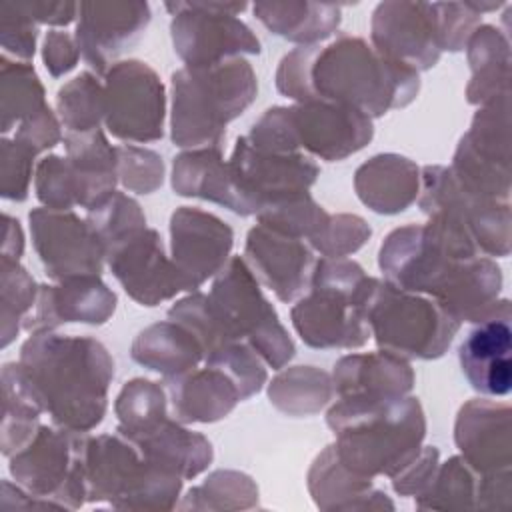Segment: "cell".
I'll use <instances>...</instances> for the list:
<instances>
[{
    "label": "cell",
    "instance_id": "d590c367",
    "mask_svg": "<svg viewBox=\"0 0 512 512\" xmlns=\"http://www.w3.org/2000/svg\"><path fill=\"white\" fill-rule=\"evenodd\" d=\"M130 356L134 362L162 374L166 380L196 368L204 360V350L188 328L168 318L138 332Z\"/></svg>",
    "mask_w": 512,
    "mask_h": 512
},
{
    "label": "cell",
    "instance_id": "836d02e7",
    "mask_svg": "<svg viewBox=\"0 0 512 512\" xmlns=\"http://www.w3.org/2000/svg\"><path fill=\"white\" fill-rule=\"evenodd\" d=\"M470 82L466 100L476 106L510 96V42L508 34L492 24H480L466 44Z\"/></svg>",
    "mask_w": 512,
    "mask_h": 512
},
{
    "label": "cell",
    "instance_id": "7402d4cb",
    "mask_svg": "<svg viewBox=\"0 0 512 512\" xmlns=\"http://www.w3.org/2000/svg\"><path fill=\"white\" fill-rule=\"evenodd\" d=\"M244 260L280 302H292L310 286L314 270L312 248L298 238L286 236L262 224L248 230Z\"/></svg>",
    "mask_w": 512,
    "mask_h": 512
},
{
    "label": "cell",
    "instance_id": "f1b7e54d",
    "mask_svg": "<svg viewBox=\"0 0 512 512\" xmlns=\"http://www.w3.org/2000/svg\"><path fill=\"white\" fill-rule=\"evenodd\" d=\"M174 418L184 424H212L226 418L242 400L236 382L220 368H192L164 380Z\"/></svg>",
    "mask_w": 512,
    "mask_h": 512
},
{
    "label": "cell",
    "instance_id": "603a6c76",
    "mask_svg": "<svg viewBox=\"0 0 512 512\" xmlns=\"http://www.w3.org/2000/svg\"><path fill=\"white\" fill-rule=\"evenodd\" d=\"M116 294L100 276H76L56 284H40L36 304L22 328L30 334L54 332L66 322L104 324L116 310Z\"/></svg>",
    "mask_w": 512,
    "mask_h": 512
},
{
    "label": "cell",
    "instance_id": "44dd1931",
    "mask_svg": "<svg viewBox=\"0 0 512 512\" xmlns=\"http://www.w3.org/2000/svg\"><path fill=\"white\" fill-rule=\"evenodd\" d=\"M234 246V230L212 212L180 206L170 216V258L196 292L208 278L216 276Z\"/></svg>",
    "mask_w": 512,
    "mask_h": 512
},
{
    "label": "cell",
    "instance_id": "f6af8a7d",
    "mask_svg": "<svg viewBox=\"0 0 512 512\" xmlns=\"http://www.w3.org/2000/svg\"><path fill=\"white\" fill-rule=\"evenodd\" d=\"M86 222L102 240L106 252L128 234L146 226V216L140 204L124 192H112L96 208L88 210Z\"/></svg>",
    "mask_w": 512,
    "mask_h": 512
},
{
    "label": "cell",
    "instance_id": "2e32d148",
    "mask_svg": "<svg viewBox=\"0 0 512 512\" xmlns=\"http://www.w3.org/2000/svg\"><path fill=\"white\" fill-rule=\"evenodd\" d=\"M228 170L242 216L258 214L276 200L310 192L320 174L318 164L304 152L262 150L250 144L246 136L236 140Z\"/></svg>",
    "mask_w": 512,
    "mask_h": 512
},
{
    "label": "cell",
    "instance_id": "f35d334b",
    "mask_svg": "<svg viewBox=\"0 0 512 512\" xmlns=\"http://www.w3.org/2000/svg\"><path fill=\"white\" fill-rule=\"evenodd\" d=\"M46 106L44 86L28 62L0 58V130L8 134L16 124Z\"/></svg>",
    "mask_w": 512,
    "mask_h": 512
},
{
    "label": "cell",
    "instance_id": "3957f363",
    "mask_svg": "<svg viewBox=\"0 0 512 512\" xmlns=\"http://www.w3.org/2000/svg\"><path fill=\"white\" fill-rule=\"evenodd\" d=\"M340 462L364 478L396 476L426 438V416L418 398H338L326 412Z\"/></svg>",
    "mask_w": 512,
    "mask_h": 512
},
{
    "label": "cell",
    "instance_id": "9a60e30c",
    "mask_svg": "<svg viewBox=\"0 0 512 512\" xmlns=\"http://www.w3.org/2000/svg\"><path fill=\"white\" fill-rule=\"evenodd\" d=\"M450 170L472 192L510 202V96L480 106Z\"/></svg>",
    "mask_w": 512,
    "mask_h": 512
},
{
    "label": "cell",
    "instance_id": "ac0fdd59",
    "mask_svg": "<svg viewBox=\"0 0 512 512\" xmlns=\"http://www.w3.org/2000/svg\"><path fill=\"white\" fill-rule=\"evenodd\" d=\"M106 262L124 292L142 306H158L180 292H188L186 280L166 256L162 238L154 228L144 226L116 242L108 248Z\"/></svg>",
    "mask_w": 512,
    "mask_h": 512
},
{
    "label": "cell",
    "instance_id": "60d3db41",
    "mask_svg": "<svg viewBox=\"0 0 512 512\" xmlns=\"http://www.w3.org/2000/svg\"><path fill=\"white\" fill-rule=\"evenodd\" d=\"M256 218L258 224L266 228L312 244L322 234L330 214L312 198L310 192H300L264 206Z\"/></svg>",
    "mask_w": 512,
    "mask_h": 512
},
{
    "label": "cell",
    "instance_id": "8d00e7d4",
    "mask_svg": "<svg viewBox=\"0 0 512 512\" xmlns=\"http://www.w3.org/2000/svg\"><path fill=\"white\" fill-rule=\"evenodd\" d=\"M334 396L332 376L316 366H290L268 384L270 404L286 416L318 414Z\"/></svg>",
    "mask_w": 512,
    "mask_h": 512
},
{
    "label": "cell",
    "instance_id": "1f68e13d",
    "mask_svg": "<svg viewBox=\"0 0 512 512\" xmlns=\"http://www.w3.org/2000/svg\"><path fill=\"white\" fill-rule=\"evenodd\" d=\"M64 148L76 186L78 206L92 210L116 192V146L108 142L100 128L90 132H68L64 136Z\"/></svg>",
    "mask_w": 512,
    "mask_h": 512
},
{
    "label": "cell",
    "instance_id": "6da1fadb",
    "mask_svg": "<svg viewBox=\"0 0 512 512\" xmlns=\"http://www.w3.org/2000/svg\"><path fill=\"white\" fill-rule=\"evenodd\" d=\"M276 88L296 102H334L370 118L406 108L420 92V76L386 58L364 38L342 34L326 46H298L276 70Z\"/></svg>",
    "mask_w": 512,
    "mask_h": 512
},
{
    "label": "cell",
    "instance_id": "816d5d0a",
    "mask_svg": "<svg viewBox=\"0 0 512 512\" xmlns=\"http://www.w3.org/2000/svg\"><path fill=\"white\" fill-rule=\"evenodd\" d=\"M36 154L14 138L0 142V194L6 200L22 202L28 198L32 164Z\"/></svg>",
    "mask_w": 512,
    "mask_h": 512
},
{
    "label": "cell",
    "instance_id": "9f6ffc18",
    "mask_svg": "<svg viewBox=\"0 0 512 512\" xmlns=\"http://www.w3.org/2000/svg\"><path fill=\"white\" fill-rule=\"evenodd\" d=\"M80 56V48L72 34L64 30H50L46 34L42 46V60L50 76L60 78L68 74L78 64Z\"/></svg>",
    "mask_w": 512,
    "mask_h": 512
},
{
    "label": "cell",
    "instance_id": "4fadbf2b",
    "mask_svg": "<svg viewBox=\"0 0 512 512\" xmlns=\"http://www.w3.org/2000/svg\"><path fill=\"white\" fill-rule=\"evenodd\" d=\"M418 206L426 216H442L464 230L486 256H508L512 242L510 202H500L466 188L450 166L420 170Z\"/></svg>",
    "mask_w": 512,
    "mask_h": 512
},
{
    "label": "cell",
    "instance_id": "7dc6e473",
    "mask_svg": "<svg viewBox=\"0 0 512 512\" xmlns=\"http://www.w3.org/2000/svg\"><path fill=\"white\" fill-rule=\"evenodd\" d=\"M118 182L136 194H152L162 186L164 162L162 156L150 148L136 144L116 146Z\"/></svg>",
    "mask_w": 512,
    "mask_h": 512
},
{
    "label": "cell",
    "instance_id": "4316f807",
    "mask_svg": "<svg viewBox=\"0 0 512 512\" xmlns=\"http://www.w3.org/2000/svg\"><path fill=\"white\" fill-rule=\"evenodd\" d=\"M330 376L338 398L362 400L408 396L416 382L410 362L386 350L342 356Z\"/></svg>",
    "mask_w": 512,
    "mask_h": 512
},
{
    "label": "cell",
    "instance_id": "9c48e42d",
    "mask_svg": "<svg viewBox=\"0 0 512 512\" xmlns=\"http://www.w3.org/2000/svg\"><path fill=\"white\" fill-rule=\"evenodd\" d=\"M88 502L120 510H172L182 478L152 464L120 432L86 438L84 452Z\"/></svg>",
    "mask_w": 512,
    "mask_h": 512
},
{
    "label": "cell",
    "instance_id": "52a82bcc",
    "mask_svg": "<svg viewBox=\"0 0 512 512\" xmlns=\"http://www.w3.org/2000/svg\"><path fill=\"white\" fill-rule=\"evenodd\" d=\"M374 136L372 118L334 102H296L268 108L250 128L248 140L270 152H302L338 162L362 150Z\"/></svg>",
    "mask_w": 512,
    "mask_h": 512
},
{
    "label": "cell",
    "instance_id": "ab89813d",
    "mask_svg": "<svg viewBox=\"0 0 512 512\" xmlns=\"http://www.w3.org/2000/svg\"><path fill=\"white\" fill-rule=\"evenodd\" d=\"M258 506L256 482L238 470H216L200 486L188 490L178 508L248 510Z\"/></svg>",
    "mask_w": 512,
    "mask_h": 512
},
{
    "label": "cell",
    "instance_id": "b9f144b4",
    "mask_svg": "<svg viewBox=\"0 0 512 512\" xmlns=\"http://www.w3.org/2000/svg\"><path fill=\"white\" fill-rule=\"evenodd\" d=\"M56 110L68 132H90L104 120V84L92 72H80L56 94Z\"/></svg>",
    "mask_w": 512,
    "mask_h": 512
},
{
    "label": "cell",
    "instance_id": "c3c4849f",
    "mask_svg": "<svg viewBox=\"0 0 512 512\" xmlns=\"http://www.w3.org/2000/svg\"><path fill=\"white\" fill-rule=\"evenodd\" d=\"M36 198L52 210H70L78 206L76 186L66 156L50 154L42 158L34 174Z\"/></svg>",
    "mask_w": 512,
    "mask_h": 512
},
{
    "label": "cell",
    "instance_id": "ee69618b",
    "mask_svg": "<svg viewBox=\"0 0 512 512\" xmlns=\"http://www.w3.org/2000/svg\"><path fill=\"white\" fill-rule=\"evenodd\" d=\"M118 418L116 432L128 434L142 430L168 416V392L160 382L132 378L126 382L114 402Z\"/></svg>",
    "mask_w": 512,
    "mask_h": 512
},
{
    "label": "cell",
    "instance_id": "7a4b0ae2",
    "mask_svg": "<svg viewBox=\"0 0 512 512\" xmlns=\"http://www.w3.org/2000/svg\"><path fill=\"white\" fill-rule=\"evenodd\" d=\"M16 366L52 424L86 434L104 420L114 360L100 340L36 332L22 344Z\"/></svg>",
    "mask_w": 512,
    "mask_h": 512
},
{
    "label": "cell",
    "instance_id": "bcb514c9",
    "mask_svg": "<svg viewBox=\"0 0 512 512\" xmlns=\"http://www.w3.org/2000/svg\"><path fill=\"white\" fill-rule=\"evenodd\" d=\"M206 366L224 370L238 386L242 400L262 390L268 380L264 360L244 342H228L204 358Z\"/></svg>",
    "mask_w": 512,
    "mask_h": 512
},
{
    "label": "cell",
    "instance_id": "7bdbcfd3",
    "mask_svg": "<svg viewBox=\"0 0 512 512\" xmlns=\"http://www.w3.org/2000/svg\"><path fill=\"white\" fill-rule=\"evenodd\" d=\"M38 288L30 272L12 258H0V316H2V348H6L20 332L24 318L36 304Z\"/></svg>",
    "mask_w": 512,
    "mask_h": 512
},
{
    "label": "cell",
    "instance_id": "680465c9",
    "mask_svg": "<svg viewBox=\"0 0 512 512\" xmlns=\"http://www.w3.org/2000/svg\"><path fill=\"white\" fill-rule=\"evenodd\" d=\"M24 252V234L20 222L10 214H4V240H2V256L20 260Z\"/></svg>",
    "mask_w": 512,
    "mask_h": 512
},
{
    "label": "cell",
    "instance_id": "277c9868",
    "mask_svg": "<svg viewBox=\"0 0 512 512\" xmlns=\"http://www.w3.org/2000/svg\"><path fill=\"white\" fill-rule=\"evenodd\" d=\"M258 82L248 60L182 66L172 74L170 136L180 148H222L226 126L256 98Z\"/></svg>",
    "mask_w": 512,
    "mask_h": 512
},
{
    "label": "cell",
    "instance_id": "8992f818",
    "mask_svg": "<svg viewBox=\"0 0 512 512\" xmlns=\"http://www.w3.org/2000/svg\"><path fill=\"white\" fill-rule=\"evenodd\" d=\"M482 252L472 238L442 216H428L426 224L392 230L378 252V266L386 282L396 288L430 296L440 302L458 280L464 264Z\"/></svg>",
    "mask_w": 512,
    "mask_h": 512
},
{
    "label": "cell",
    "instance_id": "ba28073f",
    "mask_svg": "<svg viewBox=\"0 0 512 512\" xmlns=\"http://www.w3.org/2000/svg\"><path fill=\"white\" fill-rule=\"evenodd\" d=\"M206 296L216 348L228 342H244L274 370L284 368L294 358L296 346L288 330L242 256H232L226 262Z\"/></svg>",
    "mask_w": 512,
    "mask_h": 512
},
{
    "label": "cell",
    "instance_id": "484cf974",
    "mask_svg": "<svg viewBox=\"0 0 512 512\" xmlns=\"http://www.w3.org/2000/svg\"><path fill=\"white\" fill-rule=\"evenodd\" d=\"M510 312L476 322L458 348L468 384L484 396H506L512 388Z\"/></svg>",
    "mask_w": 512,
    "mask_h": 512
},
{
    "label": "cell",
    "instance_id": "30bf717a",
    "mask_svg": "<svg viewBox=\"0 0 512 512\" xmlns=\"http://www.w3.org/2000/svg\"><path fill=\"white\" fill-rule=\"evenodd\" d=\"M366 320L378 348L406 360L444 356L462 326L430 296L378 278L366 304Z\"/></svg>",
    "mask_w": 512,
    "mask_h": 512
},
{
    "label": "cell",
    "instance_id": "d6a6232c",
    "mask_svg": "<svg viewBox=\"0 0 512 512\" xmlns=\"http://www.w3.org/2000/svg\"><path fill=\"white\" fill-rule=\"evenodd\" d=\"M252 10L272 34L300 46L330 38L342 20L340 6L310 0H260Z\"/></svg>",
    "mask_w": 512,
    "mask_h": 512
},
{
    "label": "cell",
    "instance_id": "d6986e66",
    "mask_svg": "<svg viewBox=\"0 0 512 512\" xmlns=\"http://www.w3.org/2000/svg\"><path fill=\"white\" fill-rule=\"evenodd\" d=\"M76 44L82 58L98 74H106L114 60L134 46L152 20L148 2L92 0L78 4Z\"/></svg>",
    "mask_w": 512,
    "mask_h": 512
},
{
    "label": "cell",
    "instance_id": "74e56055",
    "mask_svg": "<svg viewBox=\"0 0 512 512\" xmlns=\"http://www.w3.org/2000/svg\"><path fill=\"white\" fill-rule=\"evenodd\" d=\"M42 408L26 390L16 362L2 366V438L0 448L4 456L22 450L38 432Z\"/></svg>",
    "mask_w": 512,
    "mask_h": 512
},
{
    "label": "cell",
    "instance_id": "7c38bea8",
    "mask_svg": "<svg viewBox=\"0 0 512 512\" xmlns=\"http://www.w3.org/2000/svg\"><path fill=\"white\" fill-rule=\"evenodd\" d=\"M170 12V36L178 58L186 66H208L242 54H260V40L236 18L246 2L178 0L166 2Z\"/></svg>",
    "mask_w": 512,
    "mask_h": 512
},
{
    "label": "cell",
    "instance_id": "5bb4252c",
    "mask_svg": "<svg viewBox=\"0 0 512 512\" xmlns=\"http://www.w3.org/2000/svg\"><path fill=\"white\" fill-rule=\"evenodd\" d=\"M104 100V124L114 138L144 144L164 136L166 90L146 62H114L104 74Z\"/></svg>",
    "mask_w": 512,
    "mask_h": 512
},
{
    "label": "cell",
    "instance_id": "5b68a950",
    "mask_svg": "<svg viewBox=\"0 0 512 512\" xmlns=\"http://www.w3.org/2000/svg\"><path fill=\"white\" fill-rule=\"evenodd\" d=\"M376 278L348 258H320L308 292L290 310L292 326L310 348H360L370 338L366 304Z\"/></svg>",
    "mask_w": 512,
    "mask_h": 512
},
{
    "label": "cell",
    "instance_id": "cb8c5ba5",
    "mask_svg": "<svg viewBox=\"0 0 512 512\" xmlns=\"http://www.w3.org/2000/svg\"><path fill=\"white\" fill-rule=\"evenodd\" d=\"M510 406L486 398L468 400L456 416L454 442L462 458L482 476L512 470Z\"/></svg>",
    "mask_w": 512,
    "mask_h": 512
},
{
    "label": "cell",
    "instance_id": "6f0895ef",
    "mask_svg": "<svg viewBox=\"0 0 512 512\" xmlns=\"http://www.w3.org/2000/svg\"><path fill=\"white\" fill-rule=\"evenodd\" d=\"M16 8L36 24L68 26L78 16L76 2H54V0H28L14 2Z\"/></svg>",
    "mask_w": 512,
    "mask_h": 512
},
{
    "label": "cell",
    "instance_id": "e0dca14e",
    "mask_svg": "<svg viewBox=\"0 0 512 512\" xmlns=\"http://www.w3.org/2000/svg\"><path fill=\"white\" fill-rule=\"evenodd\" d=\"M34 250L48 278L100 276L106 248L86 220L72 210L34 208L28 214Z\"/></svg>",
    "mask_w": 512,
    "mask_h": 512
},
{
    "label": "cell",
    "instance_id": "f907efd6",
    "mask_svg": "<svg viewBox=\"0 0 512 512\" xmlns=\"http://www.w3.org/2000/svg\"><path fill=\"white\" fill-rule=\"evenodd\" d=\"M436 14V32L440 50L460 52L466 48L470 36L480 26L482 14H478L468 0L466 2H432Z\"/></svg>",
    "mask_w": 512,
    "mask_h": 512
},
{
    "label": "cell",
    "instance_id": "681fc988",
    "mask_svg": "<svg viewBox=\"0 0 512 512\" xmlns=\"http://www.w3.org/2000/svg\"><path fill=\"white\" fill-rule=\"evenodd\" d=\"M372 228L358 214H330L322 234L310 244L312 250L320 252L322 258H346L358 252L368 238Z\"/></svg>",
    "mask_w": 512,
    "mask_h": 512
},
{
    "label": "cell",
    "instance_id": "11a10c76",
    "mask_svg": "<svg viewBox=\"0 0 512 512\" xmlns=\"http://www.w3.org/2000/svg\"><path fill=\"white\" fill-rule=\"evenodd\" d=\"M14 140L28 146L36 156L48 148H54L62 140V132L60 122L50 106L46 104L42 110L22 120L16 128Z\"/></svg>",
    "mask_w": 512,
    "mask_h": 512
},
{
    "label": "cell",
    "instance_id": "8fae6325",
    "mask_svg": "<svg viewBox=\"0 0 512 512\" xmlns=\"http://www.w3.org/2000/svg\"><path fill=\"white\" fill-rule=\"evenodd\" d=\"M84 432L40 426L34 438L10 456V474L50 508L76 510L88 502Z\"/></svg>",
    "mask_w": 512,
    "mask_h": 512
},
{
    "label": "cell",
    "instance_id": "db71d44e",
    "mask_svg": "<svg viewBox=\"0 0 512 512\" xmlns=\"http://www.w3.org/2000/svg\"><path fill=\"white\" fill-rule=\"evenodd\" d=\"M440 464V452L436 446H422L416 458L392 476V488L400 496L418 498L432 482Z\"/></svg>",
    "mask_w": 512,
    "mask_h": 512
},
{
    "label": "cell",
    "instance_id": "e575fe53",
    "mask_svg": "<svg viewBox=\"0 0 512 512\" xmlns=\"http://www.w3.org/2000/svg\"><path fill=\"white\" fill-rule=\"evenodd\" d=\"M172 188L178 196L208 200L242 216L222 148L180 152L172 162Z\"/></svg>",
    "mask_w": 512,
    "mask_h": 512
},
{
    "label": "cell",
    "instance_id": "f5cc1de1",
    "mask_svg": "<svg viewBox=\"0 0 512 512\" xmlns=\"http://www.w3.org/2000/svg\"><path fill=\"white\" fill-rule=\"evenodd\" d=\"M38 26L24 16L14 2L0 4V44L4 54L28 62L36 52Z\"/></svg>",
    "mask_w": 512,
    "mask_h": 512
},
{
    "label": "cell",
    "instance_id": "83f0119b",
    "mask_svg": "<svg viewBox=\"0 0 512 512\" xmlns=\"http://www.w3.org/2000/svg\"><path fill=\"white\" fill-rule=\"evenodd\" d=\"M122 436L128 438L146 460L180 476L182 480L196 478L214 460L210 440L200 432L188 430L184 422L170 416Z\"/></svg>",
    "mask_w": 512,
    "mask_h": 512
},
{
    "label": "cell",
    "instance_id": "d4e9b609",
    "mask_svg": "<svg viewBox=\"0 0 512 512\" xmlns=\"http://www.w3.org/2000/svg\"><path fill=\"white\" fill-rule=\"evenodd\" d=\"M422 510H500L512 508V470L482 476L462 456H452L438 470L430 486L416 498Z\"/></svg>",
    "mask_w": 512,
    "mask_h": 512
},
{
    "label": "cell",
    "instance_id": "ffe728a7",
    "mask_svg": "<svg viewBox=\"0 0 512 512\" xmlns=\"http://www.w3.org/2000/svg\"><path fill=\"white\" fill-rule=\"evenodd\" d=\"M370 36L380 54L416 72L436 66L442 54L432 2H380L372 12Z\"/></svg>",
    "mask_w": 512,
    "mask_h": 512
},
{
    "label": "cell",
    "instance_id": "f546056e",
    "mask_svg": "<svg viewBox=\"0 0 512 512\" xmlns=\"http://www.w3.org/2000/svg\"><path fill=\"white\" fill-rule=\"evenodd\" d=\"M354 190L372 212L400 214L418 200L420 168L394 152L376 154L354 172Z\"/></svg>",
    "mask_w": 512,
    "mask_h": 512
},
{
    "label": "cell",
    "instance_id": "4dcf8cb0",
    "mask_svg": "<svg viewBox=\"0 0 512 512\" xmlns=\"http://www.w3.org/2000/svg\"><path fill=\"white\" fill-rule=\"evenodd\" d=\"M308 490L320 510H394L392 500L364 478L346 468L334 446H326L308 470Z\"/></svg>",
    "mask_w": 512,
    "mask_h": 512
}]
</instances>
